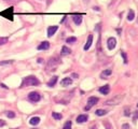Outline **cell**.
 Listing matches in <instances>:
<instances>
[{
    "label": "cell",
    "instance_id": "cell-23",
    "mask_svg": "<svg viewBox=\"0 0 138 129\" xmlns=\"http://www.w3.org/2000/svg\"><path fill=\"white\" fill-rule=\"evenodd\" d=\"M7 116H8L9 118H13V117H15V113L12 112V111H8V112H7Z\"/></svg>",
    "mask_w": 138,
    "mask_h": 129
},
{
    "label": "cell",
    "instance_id": "cell-9",
    "mask_svg": "<svg viewBox=\"0 0 138 129\" xmlns=\"http://www.w3.org/2000/svg\"><path fill=\"white\" fill-rule=\"evenodd\" d=\"M87 119H89V116H87L86 114H82V115H79V116L77 117V123H79V124L85 123Z\"/></svg>",
    "mask_w": 138,
    "mask_h": 129
},
{
    "label": "cell",
    "instance_id": "cell-5",
    "mask_svg": "<svg viewBox=\"0 0 138 129\" xmlns=\"http://www.w3.org/2000/svg\"><path fill=\"white\" fill-rule=\"evenodd\" d=\"M28 99L31 101V102H38V101L41 99V97H40L39 93H37V91H31V93L28 95Z\"/></svg>",
    "mask_w": 138,
    "mask_h": 129
},
{
    "label": "cell",
    "instance_id": "cell-15",
    "mask_svg": "<svg viewBox=\"0 0 138 129\" xmlns=\"http://www.w3.org/2000/svg\"><path fill=\"white\" fill-rule=\"evenodd\" d=\"M72 20H73V22H75L76 25H80L82 23V16L81 15H75L72 17Z\"/></svg>",
    "mask_w": 138,
    "mask_h": 129
},
{
    "label": "cell",
    "instance_id": "cell-19",
    "mask_svg": "<svg viewBox=\"0 0 138 129\" xmlns=\"http://www.w3.org/2000/svg\"><path fill=\"white\" fill-rule=\"evenodd\" d=\"M70 53H71L70 49H68L67 46H63L62 47V55H68V54H70Z\"/></svg>",
    "mask_w": 138,
    "mask_h": 129
},
{
    "label": "cell",
    "instance_id": "cell-33",
    "mask_svg": "<svg viewBox=\"0 0 138 129\" xmlns=\"http://www.w3.org/2000/svg\"><path fill=\"white\" fill-rule=\"evenodd\" d=\"M137 107H138V103H137Z\"/></svg>",
    "mask_w": 138,
    "mask_h": 129
},
{
    "label": "cell",
    "instance_id": "cell-28",
    "mask_svg": "<svg viewBox=\"0 0 138 129\" xmlns=\"http://www.w3.org/2000/svg\"><path fill=\"white\" fill-rule=\"evenodd\" d=\"M137 117H138V111H137V112H136V113H135V116H134V118H135V119H136V118H137Z\"/></svg>",
    "mask_w": 138,
    "mask_h": 129
},
{
    "label": "cell",
    "instance_id": "cell-13",
    "mask_svg": "<svg viewBox=\"0 0 138 129\" xmlns=\"http://www.w3.org/2000/svg\"><path fill=\"white\" fill-rule=\"evenodd\" d=\"M39 123H40V117H38V116L31 117V118H30V121H29V124H30V125H33V126L38 125Z\"/></svg>",
    "mask_w": 138,
    "mask_h": 129
},
{
    "label": "cell",
    "instance_id": "cell-4",
    "mask_svg": "<svg viewBox=\"0 0 138 129\" xmlns=\"http://www.w3.org/2000/svg\"><path fill=\"white\" fill-rule=\"evenodd\" d=\"M0 15H2V16H4L6 18H8V20H13V8H9V9H7L6 11H3V12H1L0 13Z\"/></svg>",
    "mask_w": 138,
    "mask_h": 129
},
{
    "label": "cell",
    "instance_id": "cell-26",
    "mask_svg": "<svg viewBox=\"0 0 138 129\" xmlns=\"http://www.w3.org/2000/svg\"><path fill=\"white\" fill-rule=\"evenodd\" d=\"M126 115V116H130V114H131V112H130V110H128V108H125V113H124Z\"/></svg>",
    "mask_w": 138,
    "mask_h": 129
},
{
    "label": "cell",
    "instance_id": "cell-20",
    "mask_svg": "<svg viewBox=\"0 0 138 129\" xmlns=\"http://www.w3.org/2000/svg\"><path fill=\"white\" fill-rule=\"evenodd\" d=\"M76 41H77V38H76V37H69V38H67L66 42H67V43H75Z\"/></svg>",
    "mask_w": 138,
    "mask_h": 129
},
{
    "label": "cell",
    "instance_id": "cell-31",
    "mask_svg": "<svg viewBox=\"0 0 138 129\" xmlns=\"http://www.w3.org/2000/svg\"><path fill=\"white\" fill-rule=\"evenodd\" d=\"M72 76H73V77H78V74H76V73H73Z\"/></svg>",
    "mask_w": 138,
    "mask_h": 129
},
{
    "label": "cell",
    "instance_id": "cell-22",
    "mask_svg": "<svg viewBox=\"0 0 138 129\" xmlns=\"http://www.w3.org/2000/svg\"><path fill=\"white\" fill-rule=\"evenodd\" d=\"M63 129H71V122L70 121H68L65 125H64Z\"/></svg>",
    "mask_w": 138,
    "mask_h": 129
},
{
    "label": "cell",
    "instance_id": "cell-1",
    "mask_svg": "<svg viewBox=\"0 0 138 129\" xmlns=\"http://www.w3.org/2000/svg\"><path fill=\"white\" fill-rule=\"evenodd\" d=\"M40 84V81L37 79L36 76L34 75H30V76H27L24 79V81H23V84L22 86H37Z\"/></svg>",
    "mask_w": 138,
    "mask_h": 129
},
{
    "label": "cell",
    "instance_id": "cell-25",
    "mask_svg": "<svg viewBox=\"0 0 138 129\" xmlns=\"http://www.w3.org/2000/svg\"><path fill=\"white\" fill-rule=\"evenodd\" d=\"M13 60H7V61H0V66H4V64H10L12 63Z\"/></svg>",
    "mask_w": 138,
    "mask_h": 129
},
{
    "label": "cell",
    "instance_id": "cell-32",
    "mask_svg": "<svg viewBox=\"0 0 138 129\" xmlns=\"http://www.w3.org/2000/svg\"><path fill=\"white\" fill-rule=\"evenodd\" d=\"M6 1H15V0H6Z\"/></svg>",
    "mask_w": 138,
    "mask_h": 129
},
{
    "label": "cell",
    "instance_id": "cell-27",
    "mask_svg": "<svg viewBox=\"0 0 138 129\" xmlns=\"http://www.w3.org/2000/svg\"><path fill=\"white\" fill-rule=\"evenodd\" d=\"M4 125H6V122L2 121V119H0V127H2V126H4Z\"/></svg>",
    "mask_w": 138,
    "mask_h": 129
},
{
    "label": "cell",
    "instance_id": "cell-10",
    "mask_svg": "<svg viewBox=\"0 0 138 129\" xmlns=\"http://www.w3.org/2000/svg\"><path fill=\"white\" fill-rule=\"evenodd\" d=\"M92 43H93V36H92V35H90V36H89V38H87L86 43H85V45H84V50H85V51H87V50H89V49L91 47Z\"/></svg>",
    "mask_w": 138,
    "mask_h": 129
},
{
    "label": "cell",
    "instance_id": "cell-12",
    "mask_svg": "<svg viewBox=\"0 0 138 129\" xmlns=\"http://www.w3.org/2000/svg\"><path fill=\"white\" fill-rule=\"evenodd\" d=\"M49 47H50V43L48 42V41H44V42L40 43V44L38 45V50H39V51H42V50H48Z\"/></svg>",
    "mask_w": 138,
    "mask_h": 129
},
{
    "label": "cell",
    "instance_id": "cell-24",
    "mask_svg": "<svg viewBox=\"0 0 138 129\" xmlns=\"http://www.w3.org/2000/svg\"><path fill=\"white\" fill-rule=\"evenodd\" d=\"M121 55H122V57H123V60H124V63H127V56H126V54L125 52H121Z\"/></svg>",
    "mask_w": 138,
    "mask_h": 129
},
{
    "label": "cell",
    "instance_id": "cell-17",
    "mask_svg": "<svg viewBox=\"0 0 138 129\" xmlns=\"http://www.w3.org/2000/svg\"><path fill=\"white\" fill-rule=\"evenodd\" d=\"M134 17H135V13L133 10H130L128 11V14H127V21H130L132 22L133 20H134Z\"/></svg>",
    "mask_w": 138,
    "mask_h": 129
},
{
    "label": "cell",
    "instance_id": "cell-14",
    "mask_svg": "<svg viewBox=\"0 0 138 129\" xmlns=\"http://www.w3.org/2000/svg\"><path fill=\"white\" fill-rule=\"evenodd\" d=\"M112 73V71L110 70V69H107V70H105V71H103L102 72V74H100V77H102V79H107V77L111 74Z\"/></svg>",
    "mask_w": 138,
    "mask_h": 129
},
{
    "label": "cell",
    "instance_id": "cell-3",
    "mask_svg": "<svg viewBox=\"0 0 138 129\" xmlns=\"http://www.w3.org/2000/svg\"><path fill=\"white\" fill-rule=\"evenodd\" d=\"M98 100L99 99L97 98V97H90L89 100H87V105L84 108V110H85V111H89V110L93 107V105H95L96 103L98 102Z\"/></svg>",
    "mask_w": 138,
    "mask_h": 129
},
{
    "label": "cell",
    "instance_id": "cell-7",
    "mask_svg": "<svg viewBox=\"0 0 138 129\" xmlns=\"http://www.w3.org/2000/svg\"><path fill=\"white\" fill-rule=\"evenodd\" d=\"M57 29H58V26H50L48 28V37H52L57 31Z\"/></svg>",
    "mask_w": 138,
    "mask_h": 129
},
{
    "label": "cell",
    "instance_id": "cell-16",
    "mask_svg": "<svg viewBox=\"0 0 138 129\" xmlns=\"http://www.w3.org/2000/svg\"><path fill=\"white\" fill-rule=\"evenodd\" d=\"M56 82H57V76H53L52 79L49 81V83H48V86H50V87H53L55 84H56Z\"/></svg>",
    "mask_w": 138,
    "mask_h": 129
},
{
    "label": "cell",
    "instance_id": "cell-34",
    "mask_svg": "<svg viewBox=\"0 0 138 129\" xmlns=\"http://www.w3.org/2000/svg\"><path fill=\"white\" fill-rule=\"evenodd\" d=\"M137 23H138V21H137Z\"/></svg>",
    "mask_w": 138,
    "mask_h": 129
},
{
    "label": "cell",
    "instance_id": "cell-2",
    "mask_svg": "<svg viewBox=\"0 0 138 129\" xmlns=\"http://www.w3.org/2000/svg\"><path fill=\"white\" fill-rule=\"evenodd\" d=\"M123 98H124V95H118V96H116V97H113V98H111V99H109V100H107L106 101V104H108V105H117V104H119V103H121V101L123 100Z\"/></svg>",
    "mask_w": 138,
    "mask_h": 129
},
{
    "label": "cell",
    "instance_id": "cell-8",
    "mask_svg": "<svg viewBox=\"0 0 138 129\" xmlns=\"http://www.w3.org/2000/svg\"><path fill=\"white\" fill-rule=\"evenodd\" d=\"M110 91V86L109 85H104L99 88V93L103 94V95H108Z\"/></svg>",
    "mask_w": 138,
    "mask_h": 129
},
{
    "label": "cell",
    "instance_id": "cell-29",
    "mask_svg": "<svg viewBox=\"0 0 138 129\" xmlns=\"http://www.w3.org/2000/svg\"><path fill=\"white\" fill-rule=\"evenodd\" d=\"M0 86H1V87H3V88H6V89L8 88V87H7L6 85H4V84H1V85H0Z\"/></svg>",
    "mask_w": 138,
    "mask_h": 129
},
{
    "label": "cell",
    "instance_id": "cell-21",
    "mask_svg": "<svg viewBox=\"0 0 138 129\" xmlns=\"http://www.w3.org/2000/svg\"><path fill=\"white\" fill-rule=\"evenodd\" d=\"M52 116L55 118V119H62V114H59V113H56V112H53L52 113Z\"/></svg>",
    "mask_w": 138,
    "mask_h": 129
},
{
    "label": "cell",
    "instance_id": "cell-6",
    "mask_svg": "<svg viewBox=\"0 0 138 129\" xmlns=\"http://www.w3.org/2000/svg\"><path fill=\"white\" fill-rule=\"evenodd\" d=\"M116 45H117V40H116V39L112 38V37L108 39V41H107V46H108V49H109L110 51L116 47Z\"/></svg>",
    "mask_w": 138,
    "mask_h": 129
},
{
    "label": "cell",
    "instance_id": "cell-18",
    "mask_svg": "<svg viewBox=\"0 0 138 129\" xmlns=\"http://www.w3.org/2000/svg\"><path fill=\"white\" fill-rule=\"evenodd\" d=\"M95 113H96L97 116H104V115L107 114V111H106V110H103V109H98Z\"/></svg>",
    "mask_w": 138,
    "mask_h": 129
},
{
    "label": "cell",
    "instance_id": "cell-30",
    "mask_svg": "<svg viewBox=\"0 0 138 129\" xmlns=\"http://www.w3.org/2000/svg\"><path fill=\"white\" fill-rule=\"evenodd\" d=\"M128 128V125H123V129H127Z\"/></svg>",
    "mask_w": 138,
    "mask_h": 129
},
{
    "label": "cell",
    "instance_id": "cell-11",
    "mask_svg": "<svg viewBox=\"0 0 138 129\" xmlns=\"http://www.w3.org/2000/svg\"><path fill=\"white\" fill-rule=\"evenodd\" d=\"M72 84V80L70 77H65V79H63L62 82H61V85L62 86H69Z\"/></svg>",
    "mask_w": 138,
    "mask_h": 129
}]
</instances>
